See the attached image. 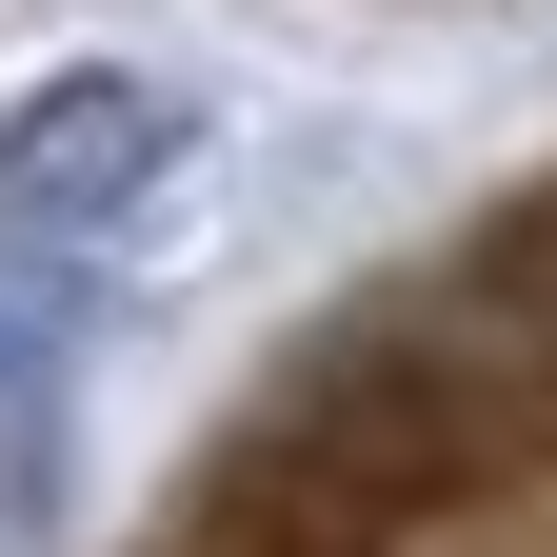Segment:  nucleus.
Masks as SVG:
<instances>
[{
    "label": "nucleus",
    "mask_w": 557,
    "mask_h": 557,
    "mask_svg": "<svg viewBox=\"0 0 557 557\" xmlns=\"http://www.w3.org/2000/svg\"><path fill=\"white\" fill-rule=\"evenodd\" d=\"M379 557H557V458L498 478V498H458V518H418V537H379Z\"/></svg>",
    "instance_id": "obj_1"
}]
</instances>
